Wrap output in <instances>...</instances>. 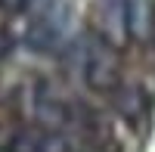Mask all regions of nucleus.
I'll use <instances>...</instances> for the list:
<instances>
[{"instance_id":"1","label":"nucleus","mask_w":155,"mask_h":152,"mask_svg":"<svg viewBox=\"0 0 155 152\" xmlns=\"http://www.w3.org/2000/svg\"><path fill=\"white\" fill-rule=\"evenodd\" d=\"M81 74H84L87 87L102 90V93H115L121 87V56L109 44V37H102L96 31H84Z\"/></svg>"},{"instance_id":"2","label":"nucleus","mask_w":155,"mask_h":152,"mask_svg":"<svg viewBox=\"0 0 155 152\" xmlns=\"http://www.w3.org/2000/svg\"><path fill=\"white\" fill-rule=\"evenodd\" d=\"M68 22H71V9L68 3L56 0L50 9H44L41 16H34L25 28V47L34 50V53H53V50L62 47L65 41V31H68Z\"/></svg>"},{"instance_id":"3","label":"nucleus","mask_w":155,"mask_h":152,"mask_svg":"<svg viewBox=\"0 0 155 152\" xmlns=\"http://www.w3.org/2000/svg\"><path fill=\"white\" fill-rule=\"evenodd\" d=\"M31 112L41 127L47 131H62L68 127V124H74V106H68L65 99H59L53 93V87H50L47 78H37L34 81V90H31Z\"/></svg>"},{"instance_id":"4","label":"nucleus","mask_w":155,"mask_h":152,"mask_svg":"<svg viewBox=\"0 0 155 152\" xmlns=\"http://www.w3.org/2000/svg\"><path fill=\"white\" fill-rule=\"evenodd\" d=\"M112 96H115V109H118L127 121H137V118L146 115V96H143L140 87H118Z\"/></svg>"},{"instance_id":"5","label":"nucleus","mask_w":155,"mask_h":152,"mask_svg":"<svg viewBox=\"0 0 155 152\" xmlns=\"http://www.w3.org/2000/svg\"><path fill=\"white\" fill-rule=\"evenodd\" d=\"M44 140H47V131L19 127V131H12L3 152H44Z\"/></svg>"},{"instance_id":"6","label":"nucleus","mask_w":155,"mask_h":152,"mask_svg":"<svg viewBox=\"0 0 155 152\" xmlns=\"http://www.w3.org/2000/svg\"><path fill=\"white\" fill-rule=\"evenodd\" d=\"M44 152H71L68 140L56 131H47V140H44Z\"/></svg>"},{"instance_id":"7","label":"nucleus","mask_w":155,"mask_h":152,"mask_svg":"<svg viewBox=\"0 0 155 152\" xmlns=\"http://www.w3.org/2000/svg\"><path fill=\"white\" fill-rule=\"evenodd\" d=\"M12 47H16V37H12L6 28H0V59H6L12 53Z\"/></svg>"},{"instance_id":"8","label":"nucleus","mask_w":155,"mask_h":152,"mask_svg":"<svg viewBox=\"0 0 155 152\" xmlns=\"http://www.w3.org/2000/svg\"><path fill=\"white\" fill-rule=\"evenodd\" d=\"M0 6H3V0H0Z\"/></svg>"}]
</instances>
